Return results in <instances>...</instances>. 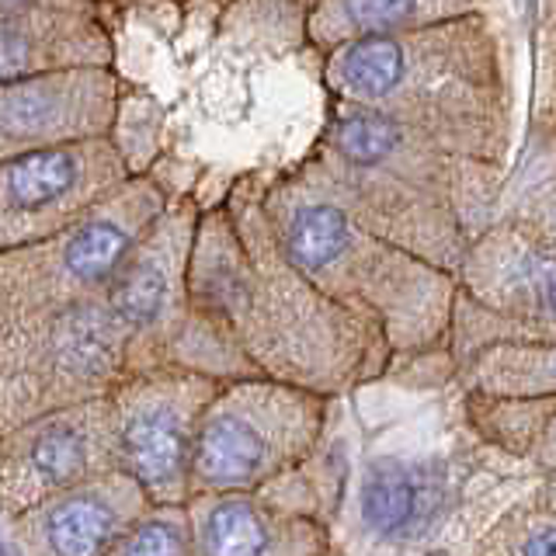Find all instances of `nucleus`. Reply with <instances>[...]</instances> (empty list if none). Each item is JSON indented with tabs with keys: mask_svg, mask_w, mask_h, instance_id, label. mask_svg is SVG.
<instances>
[{
	"mask_svg": "<svg viewBox=\"0 0 556 556\" xmlns=\"http://www.w3.org/2000/svg\"><path fill=\"white\" fill-rule=\"evenodd\" d=\"M188 292L254 376L341 400L387 379L382 330L330 303L289 265L261 208V174H237L202 205L188 261Z\"/></svg>",
	"mask_w": 556,
	"mask_h": 556,
	"instance_id": "obj_1",
	"label": "nucleus"
},
{
	"mask_svg": "<svg viewBox=\"0 0 556 556\" xmlns=\"http://www.w3.org/2000/svg\"><path fill=\"white\" fill-rule=\"evenodd\" d=\"M320 56L330 98L390 115L452 153L508 167L515 80L501 11L355 39Z\"/></svg>",
	"mask_w": 556,
	"mask_h": 556,
	"instance_id": "obj_2",
	"label": "nucleus"
},
{
	"mask_svg": "<svg viewBox=\"0 0 556 556\" xmlns=\"http://www.w3.org/2000/svg\"><path fill=\"white\" fill-rule=\"evenodd\" d=\"M261 208L289 265L330 303L376 324L393 365L439 352L456 295L452 275L358 226L327 195L306 156L261 174Z\"/></svg>",
	"mask_w": 556,
	"mask_h": 556,
	"instance_id": "obj_3",
	"label": "nucleus"
},
{
	"mask_svg": "<svg viewBox=\"0 0 556 556\" xmlns=\"http://www.w3.org/2000/svg\"><path fill=\"white\" fill-rule=\"evenodd\" d=\"M532 480L466 431L442 448L372 456L341 504V546L369 556H459Z\"/></svg>",
	"mask_w": 556,
	"mask_h": 556,
	"instance_id": "obj_4",
	"label": "nucleus"
},
{
	"mask_svg": "<svg viewBox=\"0 0 556 556\" xmlns=\"http://www.w3.org/2000/svg\"><path fill=\"white\" fill-rule=\"evenodd\" d=\"M202 202L181 191L118 261L101 300L126 341V372L185 369L213 379L254 376L223 330L191 306L188 261Z\"/></svg>",
	"mask_w": 556,
	"mask_h": 556,
	"instance_id": "obj_5",
	"label": "nucleus"
},
{
	"mask_svg": "<svg viewBox=\"0 0 556 556\" xmlns=\"http://www.w3.org/2000/svg\"><path fill=\"white\" fill-rule=\"evenodd\" d=\"M338 400L265 376L223 379L188 466L191 494H243L306 463L327 442Z\"/></svg>",
	"mask_w": 556,
	"mask_h": 556,
	"instance_id": "obj_6",
	"label": "nucleus"
},
{
	"mask_svg": "<svg viewBox=\"0 0 556 556\" xmlns=\"http://www.w3.org/2000/svg\"><path fill=\"white\" fill-rule=\"evenodd\" d=\"M167 199L174 191L150 167L66 230L0 254V330L94 300Z\"/></svg>",
	"mask_w": 556,
	"mask_h": 556,
	"instance_id": "obj_7",
	"label": "nucleus"
},
{
	"mask_svg": "<svg viewBox=\"0 0 556 556\" xmlns=\"http://www.w3.org/2000/svg\"><path fill=\"white\" fill-rule=\"evenodd\" d=\"M344 456L320 445L278 480L243 494H191L188 532L199 556H330L344 504Z\"/></svg>",
	"mask_w": 556,
	"mask_h": 556,
	"instance_id": "obj_8",
	"label": "nucleus"
},
{
	"mask_svg": "<svg viewBox=\"0 0 556 556\" xmlns=\"http://www.w3.org/2000/svg\"><path fill=\"white\" fill-rule=\"evenodd\" d=\"M126 372V341L101 292L0 330V434L104 396Z\"/></svg>",
	"mask_w": 556,
	"mask_h": 556,
	"instance_id": "obj_9",
	"label": "nucleus"
},
{
	"mask_svg": "<svg viewBox=\"0 0 556 556\" xmlns=\"http://www.w3.org/2000/svg\"><path fill=\"white\" fill-rule=\"evenodd\" d=\"M313 150L352 156V161L396 174L434 202L448 205L473 237L497 219L508 167L452 153L390 115L330 98L324 129Z\"/></svg>",
	"mask_w": 556,
	"mask_h": 556,
	"instance_id": "obj_10",
	"label": "nucleus"
},
{
	"mask_svg": "<svg viewBox=\"0 0 556 556\" xmlns=\"http://www.w3.org/2000/svg\"><path fill=\"white\" fill-rule=\"evenodd\" d=\"M223 379L185 369L122 376L109 390L118 469L150 504L188 501V466L205 404Z\"/></svg>",
	"mask_w": 556,
	"mask_h": 556,
	"instance_id": "obj_11",
	"label": "nucleus"
},
{
	"mask_svg": "<svg viewBox=\"0 0 556 556\" xmlns=\"http://www.w3.org/2000/svg\"><path fill=\"white\" fill-rule=\"evenodd\" d=\"M132 178L112 136L0 164V254L66 230Z\"/></svg>",
	"mask_w": 556,
	"mask_h": 556,
	"instance_id": "obj_12",
	"label": "nucleus"
},
{
	"mask_svg": "<svg viewBox=\"0 0 556 556\" xmlns=\"http://www.w3.org/2000/svg\"><path fill=\"white\" fill-rule=\"evenodd\" d=\"M118 469L109 393L0 434V515L8 521L66 486Z\"/></svg>",
	"mask_w": 556,
	"mask_h": 556,
	"instance_id": "obj_13",
	"label": "nucleus"
},
{
	"mask_svg": "<svg viewBox=\"0 0 556 556\" xmlns=\"http://www.w3.org/2000/svg\"><path fill=\"white\" fill-rule=\"evenodd\" d=\"M456 292L556 341V233L532 223L494 219L463 251L452 271Z\"/></svg>",
	"mask_w": 556,
	"mask_h": 556,
	"instance_id": "obj_14",
	"label": "nucleus"
},
{
	"mask_svg": "<svg viewBox=\"0 0 556 556\" xmlns=\"http://www.w3.org/2000/svg\"><path fill=\"white\" fill-rule=\"evenodd\" d=\"M122 77L115 66L49 70L0 84V164L35 150L112 136Z\"/></svg>",
	"mask_w": 556,
	"mask_h": 556,
	"instance_id": "obj_15",
	"label": "nucleus"
},
{
	"mask_svg": "<svg viewBox=\"0 0 556 556\" xmlns=\"http://www.w3.org/2000/svg\"><path fill=\"white\" fill-rule=\"evenodd\" d=\"M153 504L122 469L66 486L8 526L28 556H109Z\"/></svg>",
	"mask_w": 556,
	"mask_h": 556,
	"instance_id": "obj_16",
	"label": "nucleus"
},
{
	"mask_svg": "<svg viewBox=\"0 0 556 556\" xmlns=\"http://www.w3.org/2000/svg\"><path fill=\"white\" fill-rule=\"evenodd\" d=\"M77 66H115V35L101 11L0 17V84Z\"/></svg>",
	"mask_w": 556,
	"mask_h": 556,
	"instance_id": "obj_17",
	"label": "nucleus"
},
{
	"mask_svg": "<svg viewBox=\"0 0 556 556\" xmlns=\"http://www.w3.org/2000/svg\"><path fill=\"white\" fill-rule=\"evenodd\" d=\"M459 428L494 456L556 477V396L459 393Z\"/></svg>",
	"mask_w": 556,
	"mask_h": 556,
	"instance_id": "obj_18",
	"label": "nucleus"
},
{
	"mask_svg": "<svg viewBox=\"0 0 556 556\" xmlns=\"http://www.w3.org/2000/svg\"><path fill=\"white\" fill-rule=\"evenodd\" d=\"M494 11H504V0H313L306 4V39L327 52L355 39L417 31Z\"/></svg>",
	"mask_w": 556,
	"mask_h": 556,
	"instance_id": "obj_19",
	"label": "nucleus"
},
{
	"mask_svg": "<svg viewBox=\"0 0 556 556\" xmlns=\"http://www.w3.org/2000/svg\"><path fill=\"white\" fill-rule=\"evenodd\" d=\"M448 387L473 396H556V341H497L466 355Z\"/></svg>",
	"mask_w": 556,
	"mask_h": 556,
	"instance_id": "obj_20",
	"label": "nucleus"
},
{
	"mask_svg": "<svg viewBox=\"0 0 556 556\" xmlns=\"http://www.w3.org/2000/svg\"><path fill=\"white\" fill-rule=\"evenodd\" d=\"M459 556H556V477H539Z\"/></svg>",
	"mask_w": 556,
	"mask_h": 556,
	"instance_id": "obj_21",
	"label": "nucleus"
},
{
	"mask_svg": "<svg viewBox=\"0 0 556 556\" xmlns=\"http://www.w3.org/2000/svg\"><path fill=\"white\" fill-rule=\"evenodd\" d=\"M497 219L532 223L539 230L556 233L553 219V112L543 109L532 118L529 143L518 164L504 174Z\"/></svg>",
	"mask_w": 556,
	"mask_h": 556,
	"instance_id": "obj_22",
	"label": "nucleus"
},
{
	"mask_svg": "<svg viewBox=\"0 0 556 556\" xmlns=\"http://www.w3.org/2000/svg\"><path fill=\"white\" fill-rule=\"evenodd\" d=\"M109 556H199L188 532L185 504H153L118 539Z\"/></svg>",
	"mask_w": 556,
	"mask_h": 556,
	"instance_id": "obj_23",
	"label": "nucleus"
},
{
	"mask_svg": "<svg viewBox=\"0 0 556 556\" xmlns=\"http://www.w3.org/2000/svg\"><path fill=\"white\" fill-rule=\"evenodd\" d=\"M104 0H0V17L31 11H101Z\"/></svg>",
	"mask_w": 556,
	"mask_h": 556,
	"instance_id": "obj_24",
	"label": "nucleus"
},
{
	"mask_svg": "<svg viewBox=\"0 0 556 556\" xmlns=\"http://www.w3.org/2000/svg\"><path fill=\"white\" fill-rule=\"evenodd\" d=\"M526 11H532V14H535V0H526Z\"/></svg>",
	"mask_w": 556,
	"mask_h": 556,
	"instance_id": "obj_25",
	"label": "nucleus"
},
{
	"mask_svg": "<svg viewBox=\"0 0 556 556\" xmlns=\"http://www.w3.org/2000/svg\"><path fill=\"white\" fill-rule=\"evenodd\" d=\"M174 4H188V0H174Z\"/></svg>",
	"mask_w": 556,
	"mask_h": 556,
	"instance_id": "obj_26",
	"label": "nucleus"
},
{
	"mask_svg": "<svg viewBox=\"0 0 556 556\" xmlns=\"http://www.w3.org/2000/svg\"><path fill=\"white\" fill-rule=\"evenodd\" d=\"M303 4H313V0H303Z\"/></svg>",
	"mask_w": 556,
	"mask_h": 556,
	"instance_id": "obj_27",
	"label": "nucleus"
}]
</instances>
